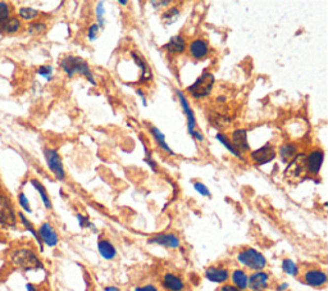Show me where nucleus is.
Here are the masks:
<instances>
[{
  "instance_id": "nucleus-1",
  "label": "nucleus",
  "mask_w": 328,
  "mask_h": 291,
  "mask_svg": "<svg viewBox=\"0 0 328 291\" xmlns=\"http://www.w3.org/2000/svg\"><path fill=\"white\" fill-rule=\"evenodd\" d=\"M61 67L64 71V73L67 74L68 78H72L76 74H82L83 77H86L90 83L96 86V81L94 78L89 63L81 57H74V55L64 57L61 61Z\"/></svg>"
},
{
  "instance_id": "nucleus-2",
  "label": "nucleus",
  "mask_w": 328,
  "mask_h": 291,
  "mask_svg": "<svg viewBox=\"0 0 328 291\" xmlns=\"http://www.w3.org/2000/svg\"><path fill=\"white\" fill-rule=\"evenodd\" d=\"M10 260H12L13 266L22 269V271H36V269L44 268L41 260L38 259L35 252L31 249H26V248L13 252L10 255Z\"/></svg>"
},
{
  "instance_id": "nucleus-3",
  "label": "nucleus",
  "mask_w": 328,
  "mask_h": 291,
  "mask_svg": "<svg viewBox=\"0 0 328 291\" xmlns=\"http://www.w3.org/2000/svg\"><path fill=\"white\" fill-rule=\"evenodd\" d=\"M214 82H216V78H214L213 73L203 72L198 77V80L187 87V91L195 99H203V98H205V96H208L212 93Z\"/></svg>"
},
{
  "instance_id": "nucleus-4",
  "label": "nucleus",
  "mask_w": 328,
  "mask_h": 291,
  "mask_svg": "<svg viewBox=\"0 0 328 291\" xmlns=\"http://www.w3.org/2000/svg\"><path fill=\"white\" fill-rule=\"evenodd\" d=\"M237 260L241 263L242 266L246 267V268H250L253 271H261L264 269L267 266V259L265 256L258 252L256 249H253V248H248V249L241 250L239 254H237Z\"/></svg>"
},
{
  "instance_id": "nucleus-5",
  "label": "nucleus",
  "mask_w": 328,
  "mask_h": 291,
  "mask_svg": "<svg viewBox=\"0 0 328 291\" xmlns=\"http://www.w3.org/2000/svg\"><path fill=\"white\" fill-rule=\"evenodd\" d=\"M177 96H179L180 104L182 107V110L185 113L186 118H187V130L188 134L191 135L192 139L198 141H204V135L201 134L200 131L198 130V125H196V118H195V113L192 110L191 106H190V103H188L187 98L185 96V94L182 93L181 90H177L176 91Z\"/></svg>"
},
{
  "instance_id": "nucleus-6",
  "label": "nucleus",
  "mask_w": 328,
  "mask_h": 291,
  "mask_svg": "<svg viewBox=\"0 0 328 291\" xmlns=\"http://www.w3.org/2000/svg\"><path fill=\"white\" fill-rule=\"evenodd\" d=\"M44 157L45 160H46L49 170L54 175L55 179H57L58 181H63V180L66 179V171H64L63 162H62V158L61 155H59V153H58L55 149L45 147Z\"/></svg>"
},
{
  "instance_id": "nucleus-7",
  "label": "nucleus",
  "mask_w": 328,
  "mask_h": 291,
  "mask_svg": "<svg viewBox=\"0 0 328 291\" xmlns=\"http://www.w3.org/2000/svg\"><path fill=\"white\" fill-rule=\"evenodd\" d=\"M0 224L4 227H14L17 224L16 212L10 204L9 199L0 195Z\"/></svg>"
},
{
  "instance_id": "nucleus-8",
  "label": "nucleus",
  "mask_w": 328,
  "mask_h": 291,
  "mask_svg": "<svg viewBox=\"0 0 328 291\" xmlns=\"http://www.w3.org/2000/svg\"><path fill=\"white\" fill-rule=\"evenodd\" d=\"M276 155H277V151L269 143L263 145V146L256 149V150L250 151V158L258 166H264V164L271 163L272 160L276 158Z\"/></svg>"
},
{
  "instance_id": "nucleus-9",
  "label": "nucleus",
  "mask_w": 328,
  "mask_h": 291,
  "mask_svg": "<svg viewBox=\"0 0 328 291\" xmlns=\"http://www.w3.org/2000/svg\"><path fill=\"white\" fill-rule=\"evenodd\" d=\"M188 53L191 55L194 59H204L209 55V51H211V46L208 44L207 40H203V38H194L190 41V44L187 45Z\"/></svg>"
},
{
  "instance_id": "nucleus-10",
  "label": "nucleus",
  "mask_w": 328,
  "mask_h": 291,
  "mask_svg": "<svg viewBox=\"0 0 328 291\" xmlns=\"http://www.w3.org/2000/svg\"><path fill=\"white\" fill-rule=\"evenodd\" d=\"M323 160H325V151L322 149H314L306 157V171L310 175H318L321 168H322Z\"/></svg>"
},
{
  "instance_id": "nucleus-11",
  "label": "nucleus",
  "mask_w": 328,
  "mask_h": 291,
  "mask_svg": "<svg viewBox=\"0 0 328 291\" xmlns=\"http://www.w3.org/2000/svg\"><path fill=\"white\" fill-rule=\"evenodd\" d=\"M37 234L41 243L45 244V245H48V247L54 248L57 247V244L59 243V237H58V234L55 232L54 227H53L50 223H48V222H45V223H42L41 226H40Z\"/></svg>"
},
{
  "instance_id": "nucleus-12",
  "label": "nucleus",
  "mask_w": 328,
  "mask_h": 291,
  "mask_svg": "<svg viewBox=\"0 0 328 291\" xmlns=\"http://www.w3.org/2000/svg\"><path fill=\"white\" fill-rule=\"evenodd\" d=\"M231 143L241 154L245 151H250V145L248 143V130L245 128L233 130L231 134Z\"/></svg>"
},
{
  "instance_id": "nucleus-13",
  "label": "nucleus",
  "mask_w": 328,
  "mask_h": 291,
  "mask_svg": "<svg viewBox=\"0 0 328 291\" xmlns=\"http://www.w3.org/2000/svg\"><path fill=\"white\" fill-rule=\"evenodd\" d=\"M150 244H156L160 247L169 248V249H177L181 245L179 236H176L175 234H158L149 239Z\"/></svg>"
},
{
  "instance_id": "nucleus-14",
  "label": "nucleus",
  "mask_w": 328,
  "mask_h": 291,
  "mask_svg": "<svg viewBox=\"0 0 328 291\" xmlns=\"http://www.w3.org/2000/svg\"><path fill=\"white\" fill-rule=\"evenodd\" d=\"M304 281L313 288H322L327 284V275L321 269H309L304 273Z\"/></svg>"
},
{
  "instance_id": "nucleus-15",
  "label": "nucleus",
  "mask_w": 328,
  "mask_h": 291,
  "mask_svg": "<svg viewBox=\"0 0 328 291\" xmlns=\"http://www.w3.org/2000/svg\"><path fill=\"white\" fill-rule=\"evenodd\" d=\"M269 284V275L263 271H256L249 277L248 288L253 291H264Z\"/></svg>"
},
{
  "instance_id": "nucleus-16",
  "label": "nucleus",
  "mask_w": 328,
  "mask_h": 291,
  "mask_svg": "<svg viewBox=\"0 0 328 291\" xmlns=\"http://www.w3.org/2000/svg\"><path fill=\"white\" fill-rule=\"evenodd\" d=\"M131 57H132V59H134V62L136 63L137 67L140 68L141 82H149V81L153 80V73H151V70H150L149 64L146 63V61H145L139 53H136V51H131Z\"/></svg>"
},
{
  "instance_id": "nucleus-17",
  "label": "nucleus",
  "mask_w": 328,
  "mask_h": 291,
  "mask_svg": "<svg viewBox=\"0 0 328 291\" xmlns=\"http://www.w3.org/2000/svg\"><path fill=\"white\" fill-rule=\"evenodd\" d=\"M163 48L166 49V51H168L169 54H182L187 49V44L181 35H176L169 38V41Z\"/></svg>"
},
{
  "instance_id": "nucleus-18",
  "label": "nucleus",
  "mask_w": 328,
  "mask_h": 291,
  "mask_svg": "<svg viewBox=\"0 0 328 291\" xmlns=\"http://www.w3.org/2000/svg\"><path fill=\"white\" fill-rule=\"evenodd\" d=\"M205 277L211 282L216 284H223L226 282L229 277L228 269L222 268V267H209L205 269Z\"/></svg>"
},
{
  "instance_id": "nucleus-19",
  "label": "nucleus",
  "mask_w": 328,
  "mask_h": 291,
  "mask_svg": "<svg viewBox=\"0 0 328 291\" xmlns=\"http://www.w3.org/2000/svg\"><path fill=\"white\" fill-rule=\"evenodd\" d=\"M163 288L168 291H182L185 289V284L181 277L173 275V273H166L162 281Z\"/></svg>"
},
{
  "instance_id": "nucleus-20",
  "label": "nucleus",
  "mask_w": 328,
  "mask_h": 291,
  "mask_svg": "<svg viewBox=\"0 0 328 291\" xmlns=\"http://www.w3.org/2000/svg\"><path fill=\"white\" fill-rule=\"evenodd\" d=\"M98 250H99L100 255L107 260L114 259L117 256V250L113 247V244L108 240H104V239L99 240V243H98Z\"/></svg>"
},
{
  "instance_id": "nucleus-21",
  "label": "nucleus",
  "mask_w": 328,
  "mask_h": 291,
  "mask_svg": "<svg viewBox=\"0 0 328 291\" xmlns=\"http://www.w3.org/2000/svg\"><path fill=\"white\" fill-rule=\"evenodd\" d=\"M231 280H232L233 288L239 289V290H246L249 285V276L246 275L245 271L242 269H235L231 276Z\"/></svg>"
},
{
  "instance_id": "nucleus-22",
  "label": "nucleus",
  "mask_w": 328,
  "mask_h": 291,
  "mask_svg": "<svg viewBox=\"0 0 328 291\" xmlns=\"http://www.w3.org/2000/svg\"><path fill=\"white\" fill-rule=\"evenodd\" d=\"M150 132H151V135H153L154 140H155V143L158 144V146H159L163 151L168 153L169 155H175V153L172 151V149H171V147L168 146V144H167L166 136H164V134L160 131L159 128L151 126V127H150Z\"/></svg>"
},
{
  "instance_id": "nucleus-23",
  "label": "nucleus",
  "mask_w": 328,
  "mask_h": 291,
  "mask_svg": "<svg viewBox=\"0 0 328 291\" xmlns=\"http://www.w3.org/2000/svg\"><path fill=\"white\" fill-rule=\"evenodd\" d=\"M21 29V21L17 17H8L0 22V32L1 34H14Z\"/></svg>"
},
{
  "instance_id": "nucleus-24",
  "label": "nucleus",
  "mask_w": 328,
  "mask_h": 291,
  "mask_svg": "<svg viewBox=\"0 0 328 291\" xmlns=\"http://www.w3.org/2000/svg\"><path fill=\"white\" fill-rule=\"evenodd\" d=\"M278 154H280L281 159L282 162H290L291 159L296 157L297 154V146L295 144H291V143H286L282 146L280 147V150H278Z\"/></svg>"
},
{
  "instance_id": "nucleus-25",
  "label": "nucleus",
  "mask_w": 328,
  "mask_h": 291,
  "mask_svg": "<svg viewBox=\"0 0 328 291\" xmlns=\"http://www.w3.org/2000/svg\"><path fill=\"white\" fill-rule=\"evenodd\" d=\"M216 139H217V140L219 141L220 144H222L223 146L226 147L227 150H228L229 153L232 154V155H235V157L239 158V159L244 160V157H242V154L240 153V151L237 150V149H236L235 146H233L232 143H231V140H229L228 136H227V135L222 134V132H218V134L216 135Z\"/></svg>"
},
{
  "instance_id": "nucleus-26",
  "label": "nucleus",
  "mask_w": 328,
  "mask_h": 291,
  "mask_svg": "<svg viewBox=\"0 0 328 291\" xmlns=\"http://www.w3.org/2000/svg\"><path fill=\"white\" fill-rule=\"evenodd\" d=\"M31 185L35 187L36 191H37L38 194H40V196H41V200H42V203H44L45 208L51 209L50 198H49L48 192H46V189L44 187V185H42V183L40 182L38 180H35V179L31 180Z\"/></svg>"
},
{
  "instance_id": "nucleus-27",
  "label": "nucleus",
  "mask_w": 328,
  "mask_h": 291,
  "mask_svg": "<svg viewBox=\"0 0 328 291\" xmlns=\"http://www.w3.org/2000/svg\"><path fill=\"white\" fill-rule=\"evenodd\" d=\"M180 9L179 8H176V6H172V8H169V9H167L166 12L163 13L162 14V19L163 22L166 23L167 26H171L172 23H175L177 19H179L180 17Z\"/></svg>"
},
{
  "instance_id": "nucleus-28",
  "label": "nucleus",
  "mask_w": 328,
  "mask_h": 291,
  "mask_svg": "<svg viewBox=\"0 0 328 291\" xmlns=\"http://www.w3.org/2000/svg\"><path fill=\"white\" fill-rule=\"evenodd\" d=\"M18 217H19V219H21V222H22L23 226H25V227H26V230L30 231V232H31L32 236L35 237L36 241H37V244H38V247H40V249L42 250V243H41V240H40V237H38L37 231H36L35 228H34V226H32V224H31V222H30L29 219H27V218L25 217V215H23V213H18Z\"/></svg>"
},
{
  "instance_id": "nucleus-29",
  "label": "nucleus",
  "mask_w": 328,
  "mask_h": 291,
  "mask_svg": "<svg viewBox=\"0 0 328 291\" xmlns=\"http://www.w3.org/2000/svg\"><path fill=\"white\" fill-rule=\"evenodd\" d=\"M282 269H284L285 273L290 276H296L299 273V267L296 266V263L291 259L282 260Z\"/></svg>"
},
{
  "instance_id": "nucleus-30",
  "label": "nucleus",
  "mask_w": 328,
  "mask_h": 291,
  "mask_svg": "<svg viewBox=\"0 0 328 291\" xmlns=\"http://www.w3.org/2000/svg\"><path fill=\"white\" fill-rule=\"evenodd\" d=\"M18 14L22 19H26V21H31V19H35L36 17H37L38 12L36 9H34V8L23 6V8H21V9H19Z\"/></svg>"
},
{
  "instance_id": "nucleus-31",
  "label": "nucleus",
  "mask_w": 328,
  "mask_h": 291,
  "mask_svg": "<svg viewBox=\"0 0 328 291\" xmlns=\"http://www.w3.org/2000/svg\"><path fill=\"white\" fill-rule=\"evenodd\" d=\"M45 31H46V25L42 22L31 23L29 26V32L31 35H40V34H44Z\"/></svg>"
},
{
  "instance_id": "nucleus-32",
  "label": "nucleus",
  "mask_w": 328,
  "mask_h": 291,
  "mask_svg": "<svg viewBox=\"0 0 328 291\" xmlns=\"http://www.w3.org/2000/svg\"><path fill=\"white\" fill-rule=\"evenodd\" d=\"M104 13H106V10H104V4L100 1V3H98V5H96V18H98V26H99L100 29H103L104 23H106V21H104Z\"/></svg>"
},
{
  "instance_id": "nucleus-33",
  "label": "nucleus",
  "mask_w": 328,
  "mask_h": 291,
  "mask_svg": "<svg viewBox=\"0 0 328 291\" xmlns=\"http://www.w3.org/2000/svg\"><path fill=\"white\" fill-rule=\"evenodd\" d=\"M143 146H144V151H145V157H144V160H145V163L147 164V166L151 168V170L154 171V172H156V163L154 162L153 157H151V153L149 151V149L146 147V145L144 144L143 143Z\"/></svg>"
},
{
  "instance_id": "nucleus-34",
  "label": "nucleus",
  "mask_w": 328,
  "mask_h": 291,
  "mask_svg": "<svg viewBox=\"0 0 328 291\" xmlns=\"http://www.w3.org/2000/svg\"><path fill=\"white\" fill-rule=\"evenodd\" d=\"M194 189H195V191H198L200 195L207 196V198H211V191H209V189H208L207 186H205L203 182H199V181L194 182Z\"/></svg>"
},
{
  "instance_id": "nucleus-35",
  "label": "nucleus",
  "mask_w": 328,
  "mask_h": 291,
  "mask_svg": "<svg viewBox=\"0 0 328 291\" xmlns=\"http://www.w3.org/2000/svg\"><path fill=\"white\" fill-rule=\"evenodd\" d=\"M37 73L40 76L45 77L48 81H50L51 77H53V67L51 66H41V67L38 68Z\"/></svg>"
},
{
  "instance_id": "nucleus-36",
  "label": "nucleus",
  "mask_w": 328,
  "mask_h": 291,
  "mask_svg": "<svg viewBox=\"0 0 328 291\" xmlns=\"http://www.w3.org/2000/svg\"><path fill=\"white\" fill-rule=\"evenodd\" d=\"M100 27L98 26V23H93V25L89 27V31H87V37H89L90 41H94L98 38V35H99Z\"/></svg>"
},
{
  "instance_id": "nucleus-37",
  "label": "nucleus",
  "mask_w": 328,
  "mask_h": 291,
  "mask_svg": "<svg viewBox=\"0 0 328 291\" xmlns=\"http://www.w3.org/2000/svg\"><path fill=\"white\" fill-rule=\"evenodd\" d=\"M10 14V8L5 1H0V22H3Z\"/></svg>"
},
{
  "instance_id": "nucleus-38",
  "label": "nucleus",
  "mask_w": 328,
  "mask_h": 291,
  "mask_svg": "<svg viewBox=\"0 0 328 291\" xmlns=\"http://www.w3.org/2000/svg\"><path fill=\"white\" fill-rule=\"evenodd\" d=\"M77 221H78V224H80L81 228H95L94 227V224L90 222V219L87 217L82 215H77Z\"/></svg>"
},
{
  "instance_id": "nucleus-39",
  "label": "nucleus",
  "mask_w": 328,
  "mask_h": 291,
  "mask_svg": "<svg viewBox=\"0 0 328 291\" xmlns=\"http://www.w3.org/2000/svg\"><path fill=\"white\" fill-rule=\"evenodd\" d=\"M18 203H19V205H21V207H22L26 212H27V213H31L32 209H31V207H30L29 199H27V196H26L23 192H21V194L18 195Z\"/></svg>"
},
{
  "instance_id": "nucleus-40",
  "label": "nucleus",
  "mask_w": 328,
  "mask_h": 291,
  "mask_svg": "<svg viewBox=\"0 0 328 291\" xmlns=\"http://www.w3.org/2000/svg\"><path fill=\"white\" fill-rule=\"evenodd\" d=\"M135 93H136V95H139L141 98V102H143V106L144 107H147L146 95H145V93H144V91H143V89H140V87H139V89H136V91H135Z\"/></svg>"
},
{
  "instance_id": "nucleus-41",
  "label": "nucleus",
  "mask_w": 328,
  "mask_h": 291,
  "mask_svg": "<svg viewBox=\"0 0 328 291\" xmlns=\"http://www.w3.org/2000/svg\"><path fill=\"white\" fill-rule=\"evenodd\" d=\"M135 291H158L156 286L154 285H145V286H139L135 289Z\"/></svg>"
},
{
  "instance_id": "nucleus-42",
  "label": "nucleus",
  "mask_w": 328,
  "mask_h": 291,
  "mask_svg": "<svg viewBox=\"0 0 328 291\" xmlns=\"http://www.w3.org/2000/svg\"><path fill=\"white\" fill-rule=\"evenodd\" d=\"M151 4H153L154 8H160V6L169 5L171 1H169V0H166V1H151Z\"/></svg>"
},
{
  "instance_id": "nucleus-43",
  "label": "nucleus",
  "mask_w": 328,
  "mask_h": 291,
  "mask_svg": "<svg viewBox=\"0 0 328 291\" xmlns=\"http://www.w3.org/2000/svg\"><path fill=\"white\" fill-rule=\"evenodd\" d=\"M287 288H289V284H286V282H284V284H281V285L278 286L277 290H278V291H285Z\"/></svg>"
},
{
  "instance_id": "nucleus-44",
  "label": "nucleus",
  "mask_w": 328,
  "mask_h": 291,
  "mask_svg": "<svg viewBox=\"0 0 328 291\" xmlns=\"http://www.w3.org/2000/svg\"><path fill=\"white\" fill-rule=\"evenodd\" d=\"M26 290H27V291H37V289L32 285V284H27V285H26Z\"/></svg>"
},
{
  "instance_id": "nucleus-45",
  "label": "nucleus",
  "mask_w": 328,
  "mask_h": 291,
  "mask_svg": "<svg viewBox=\"0 0 328 291\" xmlns=\"http://www.w3.org/2000/svg\"><path fill=\"white\" fill-rule=\"evenodd\" d=\"M104 291H121L118 288H115V286H108V288L104 289Z\"/></svg>"
},
{
  "instance_id": "nucleus-46",
  "label": "nucleus",
  "mask_w": 328,
  "mask_h": 291,
  "mask_svg": "<svg viewBox=\"0 0 328 291\" xmlns=\"http://www.w3.org/2000/svg\"><path fill=\"white\" fill-rule=\"evenodd\" d=\"M218 102L219 103H223V102H226V96H218Z\"/></svg>"
},
{
  "instance_id": "nucleus-47",
  "label": "nucleus",
  "mask_w": 328,
  "mask_h": 291,
  "mask_svg": "<svg viewBox=\"0 0 328 291\" xmlns=\"http://www.w3.org/2000/svg\"><path fill=\"white\" fill-rule=\"evenodd\" d=\"M118 3L121 4V5H127L128 1H127V0H119V1H118Z\"/></svg>"
},
{
  "instance_id": "nucleus-48",
  "label": "nucleus",
  "mask_w": 328,
  "mask_h": 291,
  "mask_svg": "<svg viewBox=\"0 0 328 291\" xmlns=\"http://www.w3.org/2000/svg\"><path fill=\"white\" fill-rule=\"evenodd\" d=\"M222 291H231V290H229V286L226 285V286H223Z\"/></svg>"
}]
</instances>
